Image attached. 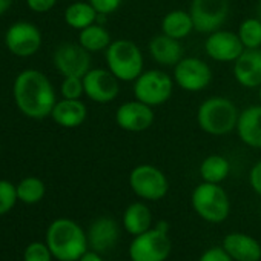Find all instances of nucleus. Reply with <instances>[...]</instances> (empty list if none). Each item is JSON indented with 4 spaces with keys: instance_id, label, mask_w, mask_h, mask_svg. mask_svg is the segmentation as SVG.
<instances>
[{
    "instance_id": "nucleus-9",
    "label": "nucleus",
    "mask_w": 261,
    "mask_h": 261,
    "mask_svg": "<svg viewBox=\"0 0 261 261\" xmlns=\"http://www.w3.org/2000/svg\"><path fill=\"white\" fill-rule=\"evenodd\" d=\"M175 85L188 92L204 91L212 82L211 66L198 57H183L174 66Z\"/></svg>"
},
{
    "instance_id": "nucleus-27",
    "label": "nucleus",
    "mask_w": 261,
    "mask_h": 261,
    "mask_svg": "<svg viewBox=\"0 0 261 261\" xmlns=\"http://www.w3.org/2000/svg\"><path fill=\"white\" fill-rule=\"evenodd\" d=\"M17 188V197L25 204H36L43 200L46 194L45 183L37 177H27L20 180Z\"/></svg>"
},
{
    "instance_id": "nucleus-26",
    "label": "nucleus",
    "mask_w": 261,
    "mask_h": 261,
    "mask_svg": "<svg viewBox=\"0 0 261 261\" xmlns=\"http://www.w3.org/2000/svg\"><path fill=\"white\" fill-rule=\"evenodd\" d=\"M198 172L203 181L220 185L227 178L230 172V163L226 157L220 154H212L203 159V162L200 163Z\"/></svg>"
},
{
    "instance_id": "nucleus-5",
    "label": "nucleus",
    "mask_w": 261,
    "mask_h": 261,
    "mask_svg": "<svg viewBox=\"0 0 261 261\" xmlns=\"http://www.w3.org/2000/svg\"><path fill=\"white\" fill-rule=\"evenodd\" d=\"M191 204L195 214L212 224L223 223L230 214V200L226 191L215 183H200L191 195Z\"/></svg>"
},
{
    "instance_id": "nucleus-39",
    "label": "nucleus",
    "mask_w": 261,
    "mask_h": 261,
    "mask_svg": "<svg viewBox=\"0 0 261 261\" xmlns=\"http://www.w3.org/2000/svg\"><path fill=\"white\" fill-rule=\"evenodd\" d=\"M258 95H259V101H261V86L258 88Z\"/></svg>"
},
{
    "instance_id": "nucleus-1",
    "label": "nucleus",
    "mask_w": 261,
    "mask_h": 261,
    "mask_svg": "<svg viewBox=\"0 0 261 261\" xmlns=\"http://www.w3.org/2000/svg\"><path fill=\"white\" fill-rule=\"evenodd\" d=\"M13 97L17 109L34 120L51 117L57 101L51 80L37 69H25L17 74L13 85Z\"/></svg>"
},
{
    "instance_id": "nucleus-7",
    "label": "nucleus",
    "mask_w": 261,
    "mask_h": 261,
    "mask_svg": "<svg viewBox=\"0 0 261 261\" xmlns=\"http://www.w3.org/2000/svg\"><path fill=\"white\" fill-rule=\"evenodd\" d=\"M134 97L152 108L165 105L174 92V79L162 69L143 71L134 82Z\"/></svg>"
},
{
    "instance_id": "nucleus-32",
    "label": "nucleus",
    "mask_w": 261,
    "mask_h": 261,
    "mask_svg": "<svg viewBox=\"0 0 261 261\" xmlns=\"http://www.w3.org/2000/svg\"><path fill=\"white\" fill-rule=\"evenodd\" d=\"M88 2L100 16H109L114 14L121 7L123 0H88Z\"/></svg>"
},
{
    "instance_id": "nucleus-25",
    "label": "nucleus",
    "mask_w": 261,
    "mask_h": 261,
    "mask_svg": "<svg viewBox=\"0 0 261 261\" xmlns=\"http://www.w3.org/2000/svg\"><path fill=\"white\" fill-rule=\"evenodd\" d=\"M111 42H112L111 34L103 27V23L95 22V23L89 25L88 28L79 31V43L91 54L106 51L108 46L111 45Z\"/></svg>"
},
{
    "instance_id": "nucleus-8",
    "label": "nucleus",
    "mask_w": 261,
    "mask_h": 261,
    "mask_svg": "<svg viewBox=\"0 0 261 261\" xmlns=\"http://www.w3.org/2000/svg\"><path fill=\"white\" fill-rule=\"evenodd\" d=\"M129 186L145 201H159L166 197L169 181L166 174L152 165H139L129 174Z\"/></svg>"
},
{
    "instance_id": "nucleus-2",
    "label": "nucleus",
    "mask_w": 261,
    "mask_h": 261,
    "mask_svg": "<svg viewBox=\"0 0 261 261\" xmlns=\"http://www.w3.org/2000/svg\"><path fill=\"white\" fill-rule=\"evenodd\" d=\"M45 243L59 261H77L89 247L88 233L69 218L54 220L46 230Z\"/></svg>"
},
{
    "instance_id": "nucleus-16",
    "label": "nucleus",
    "mask_w": 261,
    "mask_h": 261,
    "mask_svg": "<svg viewBox=\"0 0 261 261\" xmlns=\"http://www.w3.org/2000/svg\"><path fill=\"white\" fill-rule=\"evenodd\" d=\"M233 77L243 88L255 89L261 86V48L241 53L233 62Z\"/></svg>"
},
{
    "instance_id": "nucleus-18",
    "label": "nucleus",
    "mask_w": 261,
    "mask_h": 261,
    "mask_svg": "<svg viewBox=\"0 0 261 261\" xmlns=\"http://www.w3.org/2000/svg\"><path fill=\"white\" fill-rule=\"evenodd\" d=\"M235 130L246 146L261 149V103L240 111Z\"/></svg>"
},
{
    "instance_id": "nucleus-30",
    "label": "nucleus",
    "mask_w": 261,
    "mask_h": 261,
    "mask_svg": "<svg viewBox=\"0 0 261 261\" xmlns=\"http://www.w3.org/2000/svg\"><path fill=\"white\" fill-rule=\"evenodd\" d=\"M60 94L63 98L69 100L82 98V95H85L83 77H63V82L60 85Z\"/></svg>"
},
{
    "instance_id": "nucleus-31",
    "label": "nucleus",
    "mask_w": 261,
    "mask_h": 261,
    "mask_svg": "<svg viewBox=\"0 0 261 261\" xmlns=\"http://www.w3.org/2000/svg\"><path fill=\"white\" fill-rule=\"evenodd\" d=\"M53 253L46 243L33 241L23 252V261H51Z\"/></svg>"
},
{
    "instance_id": "nucleus-13",
    "label": "nucleus",
    "mask_w": 261,
    "mask_h": 261,
    "mask_svg": "<svg viewBox=\"0 0 261 261\" xmlns=\"http://www.w3.org/2000/svg\"><path fill=\"white\" fill-rule=\"evenodd\" d=\"M154 118L152 106L137 98L121 103L115 111V123L126 133H145L152 126Z\"/></svg>"
},
{
    "instance_id": "nucleus-14",
    "label": "nucleus",
    "mask_w": 261,
    "mask_h": 261,
    "mask_svg": "<svg viewBox=\"0 0 261 261\" xmlns=\"http://www.w3.org/2000/svg\"><path fill=\"white\" fill-rule=\"evenodd\" d=\"M54 66L63 77H83L91 69V53L80 43H63L54 53Z\"/></svg>"
},
{
    "instance_id": "nucleus-35",
    "label": "nucleus",
    "mask_w": 261,
    "mask_h": 261,
    "mask_svg": "<svg viewBox=\"0 0 261 261\" xmlns=\"http://www.w3.org/2000/svg\"><path fill=\"white\" fill-rule=\"evenodd\" d=\"M249 183L255 194L261 197V160L256 162L249 172Z\"/></svg>"
},
{
    "instance_id": "nucleus-41",
    "label": "nucleus",
    "mask_w": 261,
    "mask_h": 261,
    "mask_svg": "<svg viewBox=\"0 0 261 261\" xmlns=\"http://www.w3.org/2000/svg\"><path fill=\"white\" fill-rule=\"evenodd\" d=\"M0 149H2V143H0Z\"/></svg>"
},
{
    "instance_id": "nucleus-12",
    "label": "nucleus",
    "mask_w": 261,
    "mask_h": 261,
    "mask_svg": "<svg viewBox=\"0 0 261 261\" xmlns=\"http://www.w3.org/2000/svg\"><path fill=\"white\" fill-rule=\"evenodd\" d=\"M83 86L85 95L100 105L111 103L120 92V80L108 68H91L83 75Z\"/></svg>"
},
{
    "instance_id": "nucleus-15",
    "label": "nucleus",
    "mask_w": 261,
    "mask_h": 261,
    "mask_svg": "<svg viewBox=\"0 0 261 261\" xmlns=\"http://www.w3.org/2000/svg\"><path fill=\"white\" fill-rule=\"evenodd\" d=\"M204 51L207 57L214 62L233 63L244 51V46L237 33L220 28L207 34V39L204 42Z\"/></svg>"
},
{
    "instance_id": "nucleus-33",
    "label": "nucleus",
    "mask_w": 261,
    "mask_h": 261,
    "mask_svg": "<svg viewBox=\"0 0 261 261\" xmlns=\"http://www.w3.org/2000/svg\"><path fill=\"white\" fill-rule=\"evenodd\" d=\"M198 261H233V259L221 246V247H211L204 250L198 258Z\"/></svg>"
},
{
    "instance_id": "nucleus-3",
    "label": "nucleus",
    "mask_w": 261,
    "mask_h": 261,
    "mask_svg": "<svg viewBox=\"0 0 261 261\" xmlns=\"http://www.w3.org/2000/svg\"><path fill=\"white\" fill-rule=\"evenodd\" d=\"M240 109L237 105L221 95L206 98L197 109V123L203 133L223 137L237 129Z\"/></svg>"
},
{
    "instance_id": "nucleus-11",
    "label": "nucleus",
    "mask_w": 261,
    "mask_h": 261,
    "mask_svg": "<svg viewBox=\"0 0 261 261\" xmlns=\"http://www.w3.org/2000/svg\"><path fill=\"white\" fill-rule=\"evenodd\" d=\"M5 45L17 57H31L42 46V33L31 22H16L5 33Z\"/></svg>"
},
{
    "instance_id": "nucleus-38",
    "label": "nucleus",
    "mask_w": 261,
    "mask_h": 261,
    "mask_svg": "<svg viewBox=\"0 0 261 261\" xmlns=\"http://www.w3.org/2000/svg\"><path fill=\"white\" fill-rule=\"evenodd\" d=\"M258 19L261 20V2H259V5H258Z\"/></svg>"
},
{
    "instance_id": "nucleus-21",
    "label": "nucleus",
    "mask_w": 261,
    "mask_h": 261,
    "mask_svg": "<svg viewBox=\"0 0 261 261\" xmlns=\"http://www.w3.org/2000/svg\"><path fill=\"white\" fill-rule=\"evenodd\" d=\"M88 117V108L86 105L79 98V100H69V98H62L56 101L51 118L62 127L74 129L79 127L85 123Z\"/></svg>"
},
{
    "instance_id": "nucleus-28",
    "label": "nucleus",
    "mask_w": 261,
    "mask_h": 261,
    "mask_svg": "<svg viewBox=\"0 0 261 261\" xmlns=\"http://www.w3.org/2000/svg\"><path fill=\"white\" fill-rule=\"evenodd\" d=\"M244 49L261 48V20L258 17L244 19L237 31Z\"/></svg>"
},
{
    "instance_id": "nucleus-4",
    "label": "nucleus",
    "mask_w": 261,
    "mask_h": 261,
    "mask_svg": "<svg viewBox=\"0 0 261 261\" xmlns=\"http://www.w3.org/2000/svg\"><path fill=\"white\" fill-rule=\"evenodd\" d=\"M106 68L120 82H134L145 66V57L140 46L129 39L112 40L105 51Z\"/></svg>"
},
{
    "instance_id": "nucleus-17",
    "label": "nucleus",
    "mask_w": 261,
    "mask_h": 261,
    "mask_svg": "<svg viewBox=\"0 0 261 261\" xmlns=\"http://www.w3.org/2000/svg\"><path fill=\"white\" fill-rule=\"evenodd\" d=\"M120 237V229L115 220L109 217H98L88 229V244L92 250L101 253L112 249Z\"/></svg>"
},
{
    "instance_id": "nucleus-22",
    "label": "nucleus",
    "mask_w": 261,
    "mask_h": 261,
    "mask_svg": "<svg viewBox=\"0 0 261 261\" xmlns=\"http://www.w3.org/2000/svg\"><path fill=\"white\" fill-rule=\"evenodd\" d=\"M123 226L127 233L134 237L149 230L152 226V212L149 206L142 201L130 203L123 212Z\"/></svg>"
},
{
    "instance_id": "nucleus-10",
    "label": "nucleus",
    "mask_w": 261,
    "mask_h": 261,
    "mask_svg": "<svg viewBox=\"0 0 261 261\" xmlns=\"http://www.w3.org/2000/svg\"><path fill=\"white\" fill-rule=\"evenodd\" d=\"M195 31L211 34L223 27L229 16V0H192L189 10Z\"/></svg>"
},
{
    "instance_id": "nucleus-40",
    "label": "nucleus",
    "mask_w": 261,
    "mask_h": 261,
    "mask_svg": "<svg viewBox=\"0 0 261 261\" xmlns=\"http://www.w3.org/2000/svg\"><path fill=\"white\" fill-rule=\"evenodd\" d=\"M259 214H261V204H259Z\"/></svg>"
},
{
    "instance_id": "nucleus-37",
    "label": "nucleus",
    "mask_w": 261,
    "mask_h": 261,
    "mask_svg": "<svg viewBox=\"0 0 261 261\" xmlns=\"http://www.w3.org/2000/svg\"><path fill=\"white\" fill-rule=\"evenodd\" d=\"M14 0H0V16H4L13 5Z\"/></svg>"
},
{
    "instance_id": "nucleus-24",
    "label": "nucleus",
    "mask_w": 261,
    "mask_h": 261,
    "mask_svg": "<svg viewBox=\"0 0 261 261\" xmlns=\"http://www.w3.org/2000/svg\"><path fill=\"white\" fill-rule=\"evenodd\" d=\"M65 22L72 30L82 31L88 28L89 25L95 23L98 19V13L94 10V7L89 2H82V0H75L68 8L65 10Z\"/></svg>"
},
{
    "instance_id": "nucleus-29",
    "label": "nucleus",
    "mask_w": 261,
    "mask_h": 261,
    "mask_svg": "<svg viewBox=\"0 0 261 261\" xmlns=\"http://www.w3.org/2000/svg\"><path fill=\"white\" fill-rule=\"evenodd\" d=\"M17 188L8 180H0V215L8 214L17 203Z\"/></svg>"
},
{
    "instance_id": "nucleus-20",
    "label": "nucleus",
    "mask_w": 261,
    "mask_h": 261,
    "mask_svg": "<svg viewBox=\"0 0 261 261\" xmlns=\"http://www.w3.org/2000/svg\"><path fill=\"white\" fill-rule=\"evenodd\" d=\"M148 51L152 60L162 66H175L185 56L181 40L172 39L163 33L154 36L148 43Z\"/></svg>"
},
{
    "instance_id": "nucleus-6",
    "label": "nucleus",
    "mask_w": 261,
    "mask_h": 261,
    "mask_svg": "<svg viewBox=\"0 0 261 261\" xmlns=\"http://www.w3.org/2000/svg\"><path fill=\"white\" fill-rule=\"evenodd\" d=\"M172 250L169 226L160 221L155 227L136 235L129 244L130 261H166Z\"/></svg>"
},
{
    "instance_id": "nucleus-34",
    "label": "nucleus",
    "mask_w": 261,
    "mask_h": 261,
    "mask_svg": "<svg viewBox=\"0 0 261 261\" xmlns=\"http://www.w3.org/2000/svg\"><path fill=\"white\" fill-rule=\"evenodd\" d=\"M59 0H27V5L31 11L37 13V14H43L51 11Z\"/></svg>"
},
{
    "instance_id": "nucleus-19",
    "label": "nucleus",
    "mask_w": 261,
    "mask_h": 261,
    "mask_svg": "<svg viewBox=\"0 0 261 261\" xmlns=\"http://www.w3.org/2000/svg\"><path fill=\"white\" fill-rule=\"evenodd\" d=\"M223 249L230 255L233 261H259L261 244L258 240L247 233L232 232L223 240Z\"/></svg>"
},
{
    "instance_id": "nucleus-36",
    "label": "nucleus",
    "mask_w": 261,
    "mask_h": 261,
    "mask_svg": "<svg viewBox=\"0 0 261 261\" xmlns=\"http://www.w3.org/2000/svg\"><path fill=\"white\" fill-rule=\"evenodd\" d=\"M77 261H105V259L101 258V255H100L98 252H95V250H88V252H85Z\"/></svg>"
},
{
    "instance_id": "nucleus-23",
    "label": "nucleus",
    "mask_w": 261,
    "mask_h": 261,
    "mask_svg": "<svg viewBox=\"0 0 261 261\" xmlns=\"http://www.w3.org/2000/svg\"><path fill=\"white\" fill-rule=\"evenodd\" d=\"M160 28L163 34L177 40H183L192 31H195L192 16L189 11H185V10H172L168 14H165V17L162 19Z\"/></svg>"
}]
</instances>
